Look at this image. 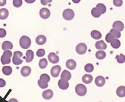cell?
<instances>
[{"label":"cell","mask_w":125,"mask_h":102,"mask_svg":"<svg viewBox=\"0 0 125 102\" xmlns=\"http://www.w3.org/2000/svg\"><path fill=\"white\" fill-rule=\"evenodd\" d=\"M12 52L10 50H4L3 55L1 56V62L2 65L8 64L11 62V57H12Z\"/></svg>","instance_id":"6da1fadb"},{"label":"cell","mask_w":125,"mask_h":102,"mask_svg":"<svg viewBox=\"0 0 125 102\" xmlns=\"http://www.w3.org/2000/svg\"><path fill=\"white\" fill-rule=\"evenodd\" d=\"M20 44L23 49H28L31 46V39L28 36H23L20 39Z\"/></svg>","instance_id":"7a4b0ae2"},{"label":"cell","mask_w":125,"mask_h":102,"mask_svg":"<svg viewBox=\"0 0 125 102\" xmlns=\"http://www.w3.org/2000/svg\"><path fill=\"white\" fill-rule=\"evenodd\" d=\"M22 55V53L20 51H16L14 52L12 58L13 64L15 65H19L22 64L23 61L21 59V57Z\"/></svg>","instance_id":"3957f363"},{"label":"cell","mask_w":125,"mask_h":102,"mask_svg":"<svg viewBox=\"0 0 125 102\" xmlns=\"http://www.w3.org/2000/svg\"><path fill=\"white\" fill-rule=\"evenodd\" d=\"M75 92L78 95L83 96L87 93V89L86 86L82 84H79L75 87Z\"/></svg>","instance_id":"277c9868"},{"label":"cell","mask_w":125,"mask_h":102,"mask_svg":"<svg viewBox=\"0 0 125 102\" xmlns=\"http://www.w3.org/2000/svg\"><path fill=\"white\" fill-rule=\"evenodd\" d=\"M63 17L66 20H71L73 19L74 17V12L71 9H66L65 10L63 13Z\"/></svg>","instance_id":"5b68a950"},{"label":"cell","mask_w":125,"mask_h":102,"mask_svg":"<svg viewBox=\"0 0 125 102\" xmlns=\"http://www.w3.org/2000/svg\"><path fill=\"white\" fill-rule=\"evenodd\" d=\"M87 48V46L85 44L81 43L77 45L75 50L77 53L80 55H83L86 53Z\"/></svg>","instance_id":"8992f818"},{"label":"cell","mask_w":125,"mask_h":102,"mask_svg":"<svg viewBox=\"0 0 125 102\" xmlns=\"http://www.w3.org/2000/svg\"><path fill=\"white\" fill-rule=\"evenodd\" d=\"M39 14L41 17L42 19H47L50 17L51 13L48 9L46 8H43L40 10Z\"/></svg>","instance_id":"52a82bcc"},{"label":"cell","mask_w":125,"mask_h":102,"mask_svg":"<svg viewBox=\"0 0 125 102\" xmlns=\"http://www.w3.org/2000/svg\"><path fill=\"white\" fill-rule=\"evenodd\" d=\"M61 70V68L59 65L53 66L51 71V76L54 77H57L59 75Z\"/></svg>","instance_id":"ba28073f"},{"label":"cell","mask_w":125,"mask_h":102,"mask_svg":"<svg viewBox=\"0 0 125 102\" xmlns=\"http://www.w3.org/2000/svg\"><path fill=\"white\" fill-rule=\"evenodd\" d=\"M48 57L49 62L52 64H57L59 61V57L54 52H52L49 53L48 55Z\"/></svg>","instance_id":"9c48e42d"},{"label":"cell","mask_w":125,"mask_h":102,"mask_svg":"<svg viewBox=\"0 0 125 102\" xmlns=\"http://www.w3.org/2000/svg\"><path fill=\"white\" fill-rule=\"evenodd\" d=\"M95 83L99 87H102L105 83V78L102 76H99L96 78Z\"/></svg>","instance_id":"30bf717a"},{"label":"cell","mask_w":125,"mask_h":102,"mask_svg":"<svg viewBox=\"0 0 125 102\" xmlns=\"http://www.w3.org/2000/svg\"><path fill=\"white\" fill-rule=\"evenodd\" d=\"M58 85L60 88L62 90H66L69 87V83L68 81L62 79H61L58 81Z\"/></svg>","instance_id":"8fae6325"},{"label":"cell","mask_w":125,"mask_h":102,"mask_svg":"<svg viewBox=\"0 0 125 102\" xmlns=\"http://www.w3.org/2000/svg\"><path fill=\"white\" fill-rule=\"evenodd\" d=\"M112 27L118 31H122L124 29V26L123 22L120 21H116L114 23Z\"/></svg>","instance_id":"7c38bea8"},{"label":"cell","mask_w":125,"mask_h":102,"mask_svg":"<svg viewBox=\"0 0 125 102\" xmlns=\"http://www.w3.org/2000/svg\"><path fill=\"white\" fill-rule=\"evenodd\" d=\"M53 92L51 89H48L45 90L42 92L43 98L46 100H49L53 97Z\"/></svg>","instance_id":"4fadbf2b"},{"label":"cell","mask_w":125,"mask_h":102,"mask_svg":"<svg viewBox=\"0 0 125 102\" xmlns=\"http://www.w3.org/2000/svg\"><path fill=\"white\" fill-rule=\"evenodd\" d=\"M76 62L75 61L72 59L68 60L66 62V66L68 69L73 70L76 67Z\"/></svg>","instance_id":"5bb4252c"},{"label":"cell","mask_w":125,"mask_h":102,"mask_svg":"<svg viewBox=\"0 0 125 102\" xmlns=\"http://www.w3.org/2000/svg\"><path fill=\"white\" fill-rule=\"evenodd\" d=\"M31 69L29 66H24L21 68V73L23 76L26 77L30 74L31 73Z\"/></svg>","instance_id":"9a60e30c"},{"label":"cell","mask_w":125,"mask_h":102,"mask_svg":"<svg viewBox=\"0 0 125 102\" xmlns=\"http://www.w3.org/2000/svg\"><path fill=\"white\" fill-rule=\"evenodd\" d=\"M47 41V38L44 35H39L36 39V42L39 45L44 44Z\"/></svg>","instance_id":"2e32d148"},{"label":"cell","mask_w":125,"mask_h":102,"mask_svg":"<svg viewBox=\"0 0 125 102\" xmlns=\"http://www.w3.org/2000/svg\"><path fill=\"white\" fill-rule=\"evenodd\" d=\"M9 15V11L6 9H0V19L4 20L7 18Z\"/></svg>","instance_id":"e0dca14e"},{"label":"cell","mask_w":125,"mask_h":102,"mask_svg":"<svg viewBox=\"0 0 125 102\" xmlns=\"http://www.w3.org/2000/svg\"><path fill=\"white\" fill-rule=\"evenodd\" d=\"M95 47L98 50H106L107 48V45L103 40H100L96 43Z\"/></svg>","instance_id":"ac0fdd59"},{"label":"cell","mask_w":125,"mask_h":102,"mask_svg":"<svg viewBox=\"0 0 125 102\" xmlns=\"http://www.w3.org/2000/svg\"><path fill=\"white\" fill-rule=\"evenodd\" d=\"M26 59V62L27 63H30L32 62L33 59L34 58V54L33 51L31 50H28L27 51Z\"/></svg>","instance_id":"d6986e66"},{"label":"cell","mask_w":125,"mask_h":102,"mask_svg":"<svg viewBox=\"0 0 125 102\" xmlns=\"http://www.w3.org/2000/svg\"><path fill=\"white\" fill-rule=\"evenodd\" d=\"M71 74L69 71L64 70L62 71L61 75V78L66 81H68L71 78Z\"/></svg>","instance_id":"ffe728a7"},{"label":"cell","mask_w":125,"mask_h":102,"mask_svg":"<svg viewBox=\"0 0 125 102\" xmlns=\"http://www.w3.org/2000/svg\"><path fill=\"white\" fill-rule=\"evenodd\" d=\"M116 94L120 97H124L125 96V87L120 86L116 90Z\"/></svg>","instance_id":"44dd1931"},{"label":"cell","mask_w":125,"mask_h":102,"mask_svg":"<svg viewBox=\"0 0 125 102\" xmlns=\"http://www.w3.org/2000/svg\"><path fill=\"white\" fill-rule=\"evenodd\" d=\"M82 81L85 84H90L93 80L92 76L89 74H85L82 77Z\"/></svg>","instance_id":"7402d4cb"},{"label":"cell","mask_w":125,"mask_h":102,"mask_svg":"<svg viewBox=\"0 0 125 102\" xmlns=\"http://www.w3.org/2000/svg\"><path fill=\"white\" fill-rule=\"evenodd\" d=\"M13 48V44L9 41H5L2 44V48L3 50H12Z\"/></svg>","instance_id":"603a6c76"},{"label":"cell","mask_w":125,"mask_h":102,"mask_svg":"<svg viewBox=\"0 0 125 102\" xmlns=\"http://www.w3.org/2000/svg\"><path fill=\"white\" fill-rule=\"evenodd\" d=\"M91 36L93 39H100L102 37V34L100 32L96 30H94L91 32Z\"/></svg>","instance_id":"cb8c5ba5"},{"label":"cell","mask_w":125,"mask_h":102,"mask_svg":"<svg viewBox=\"0 0 125 102\" xmlns=\"http://www.w3.org/2000/svg\"><path fill=\"white\" fill-rule=\"evenodd\" d=\"M96 8L99 10L101 14H104L106 13V6L104 4H103L102 3H99L97 4Z\"/></svg>","instance_id":"d4e9b609"},{"label":"cell","mask_w":125,"mask_h":102,"mask_svg":"<svg viewBox=\"0 0 125 102\" xmlns=\"http://www.w3.org/2000/svg\"><path fill=\"white\" fill-rule=\"evenodd\" d=\"M2 71L4 74L6 76H10L12 73V67L9 66H5L3 67Z\"/></svg>","instance_id":"484cf974"},{"label":"cell","mask_w":125,"mask_h":102,"mask_svg":"<svg viewBox=\"0 0 125 102\" xmlns=\"http://www.w3.org/2000/svg\"><path fill=\"white\" fill-rule=\"evenodd\" d=\"M96 57L99 59L101 60L104 59L106 56V53L103 50H99L96 52L95 54Z\"/></svg>","instance_id":"4316f807"},{"label":"cell","mask_w":125,"mask_h":102,"mask_svg":"<svg viewBox=\"0 0 125 102\" xmlns=\"http://www.w3.org/2000/svg\"><path fill=\"white\" fill-rule=\"evenodd\" d=\"M110 43H111L112 47L115 49H118L120 48L121 46V42L120 41L115 38Z\"/></svg>","instance_id":"83f0119b"},{"label":"cell","mask_w":125,"mask_h":102,"mask_svg":"<svg viewBox=\"0 0 125 102\" xmlns=\"http://www.w3.org/2000/svg\"><path fill=\"white\" fill-rule=\"evenodd\" d=\"M48 65V62L45 58H42L39 61V66L42 69H44L46 68Z\"/></svg>","instance_id":"f1b7e54d"},{"label":"cell","mask_w":125,"mask_h":102,"mask_svg":"<svg viewBox=\"0 0 125 102\" xmlns=\"http://www.w3.org/2000/svg\"><path fill=\"white\" fill-rule=\"evenodd\" d=\"M40 79L42 82L48 83L50 81V77L47 74H42L40 77Z\"/></svg>","instance_id":"f546056e"},{"label":"cell","mask_w":125,"mask_h":102,"mask_svg":"<svg viewBox=\"0 0 125 102\" xmlns=\"http://www.w3.org/2000/svg\"><path fill=\"white\" fill-rule=\"evenodd\" d=\"M110 33H111L115 38H119L121 37V34L120 31L115 29H112L110 30Z\"/></svg>","instance_id":"4dcf8cb0"},{"label":"cell","mask_w":125,"mask_h":102,"mask_svg":"<svg viewBox=\"0 0 125 102\" xmlns=\"http://www.w3.org/2000/svg\"><path fill=\"white\" fill-rule=\"evenodd\" d=\"M115 58L116 59L117 61L119 64H123L125 62V55L121 53L120 55H117Z\"/></svg>","instance_id":"1f68e13d"},{"label":"cell","mask_w":125,"mask_h":102,"mask_svg":"<svg viewBox=\"0 0 125 102\" xmlns=\"http://www.w3.org/2000/svg\"><path fill=\"white\" fill-rule=\"evenodd\" d=\"M91 14L93 17L96 18H99L101 15V13H100L99 10L96 8H94L91 11Z\"/></svg>","instance_id":"d6a6232c"},{"label":"cell","mask_w":125,"mask_h":102,"mask_svg":"<svg viewBox=\"0 0 125 102\" xmlns=\"http://www.w3.org/2000/svg\"><path fill=\"white\" fill-rule=\"evenodd\" d=\"M94 66L93 65L91 64H88L85 65V70L87 73H91L94 70Z\"/></svg>","instance_id":"836d02e7"},{"label":"cell","mask_w":125,"mask_h":102,"mask_svg":"<svg viewBox=\"0 0 125 102\" xmlns=\"http://www.w3.org/2000/svg\"><path fill=\"white\" fill-rule=\"evenodd\" d=\"M115 38L113 35H112L111 33L110 32L106 35L105 39H106V41H107V42L111 43Z\"/></svg>","instance_id":"e575fe53"},{"label":"cell","mask_w":125,"mask_h":102,"mask_svg":"<svg viewBox=\"0 0 125 102\" xmlns=\"http://www.w3.org/2000/svg\"><path fill=\"white\" fill-rule=\"evenodd\" d=\"M38 84L39 87L42 89H45L48 87V84L47 83L42 82L40 79H39L38 81Z\"/></svg>","instance_id":"d590c367"},{"label":"cell","mask_w":125,"mask_h":102,"mask_svg":"<svg viewBox=\"0 0 125 102\" xmlns=\"http://www.w3.org/2000/svg\"><path fill=\"white\" fill-rule=\"evenodd\" d=\"M13 5L15 7L19 8L22 4V0H13Z\"/></svg>","instance_id":"8d00e7d4"},{"label":"cell","mask_w":125,"mask_h":102,"mask_svg":"<svg viewBox=\"0 0 125 102\" xmlns=\"http://www.w3.org/2000/svg\"><path fill=\"white\" fill-rule=\"evenodd\" d=\"M45 51L43 49H40L37 50L36 55L38 57H42L45 55Z\"/></svg>","instance_id":"74e56055"},{"label":"cell","mask_w":125,"mask_h":102,"mask_svg":"<svg viewBox=\"0 0 125 102\" xmlns=\"http://www.w3.org/2000/svg\"><path fill=\"white\" fill-rule=\"evenodd\" d=\"M114 4L117 7H120L122 5L123 1L122 0H114Z\"/></svg>","instance_id":"f35d334b"},{"label":"cell","mask_w":125,"mask_h":102,"mask_svg":"<svg viewBox=\"0 0 125 102\" xmlns=\"http://www.w3.org/2000/svg\"><path fill=\"white\" fill-rule=\"evenodd\" d=\"M7 32L3 28H0V38H4L6 36Z\"/></svg>","instance_id":"ab89813d"},{"label":"cell","mask_w":125,"mask_h":102,"mask_svg":"<svg viewBox=\"0 0 125 102\" xmlns=\"http://www.w3.org/2000/svg\"><path fill=\"white\" fill-rule=\"evenodd\" d=\"M52 0H41V2L42 4L43 5H46L48 4V3H50L51 2Z\"/></svg>","instance_id":"60d3db41"},{"label":"cell","mask_w":125,"mask_h":102,"mask_svg":"<svg viewBox=\"0 0 125 102\" xmlns=\"http://www.w3.org/2000/svg\"><path fill=\"white\" fill-rule=\"evenodd\" d=\"M6 83L5 81H4L3 79L0 78V87L2 88L4 87L5 86Z\"/></svg>","instance_id":"b9f144b4"},{"label":"cell","mask_w":125,"mask_h":102,"mask_svg":"<svg viewBox=\"0 0 125 102\" xmlns=\"http://www.w3.org/2000/svg\"><path fill=\"white\" fill-rule=\"evenodd\" d=\"M7 3V0H0V6H4Z\"/></svg>","instance_id":"7bdbcfd3"},{"label":"cell","mask_w":125,"mask_h":102,"mask_svg":"<svg viewBox=\"0 0 125 102\" xmlns=\"http://www.w3.org/2000/svg\"><path fill=\"white\" fill-rule=\"evenodd\" d=\"M36 0H25V1H26L27 3H29V4H31L35 2Z\"/></svg>","instance_id":"ee69618b"},{"label":"cell","mask_w":125,"mask_h":102,"mask_svg":"<svg viewBox=\"0 0 125 102\" xmlns=\"http://www.w3.org/2000/svg\"><path fill=\"white\" fill-rule=\"evenodd\" d=\"M8 102H19L18 101L15 99H11Z\"/></svg>","instance_id":"f6af8a7d"},{"label":"cell","mask_w":125,"mask_h":102,"mask_svg":"<svg viewBox=\"0 0 125 102\" xmlns=\"http://www.w3.org/2000/svg\"><path fill=\"white\" fill-rule=\"evenodd\" d=\"M72 0L74 3H76V4L79 3L81 1V0Z\"/></svg>","instance_id":"bcb514c9"},{"label":"cell","mask_w":125,"mask_h":102,"mask_svg":"<svg viewBox=\"0 0 125 102\" xmlns=\"http://www.w3.org/2000/svg\"></svg>","instance_id":"7dc6e473"}]
</instances>
